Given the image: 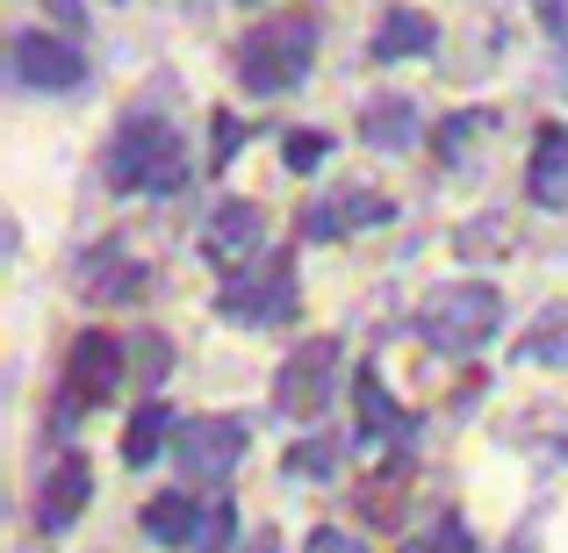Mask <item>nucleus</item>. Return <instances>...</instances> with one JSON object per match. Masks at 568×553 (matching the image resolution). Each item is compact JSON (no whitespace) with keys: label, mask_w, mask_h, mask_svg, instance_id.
<instances>
[{"label":"nucleus","mask_w":568,"mask_h":553,"mask_svg":"<svg viewBox=\"0 0 568 553\" xmlns=\"http://www.w3.org/2000/svg\"><path fill=\"white\" fill-rule=\"evenodd\" d=\"M497 324H504V295L489 288V280H439V288H425V303H417V338H425L432 352H446V360L483 352L489 338H497Z\"/></svg>","instance_id":"obj_1"},{"label":"nucleus","mask_w":568,"mask_h":553,"mask_svg":"<svg viewBox=\"0 0 568 553\" xmlns=\"http://www.w3.org/2000/svg\"><path fill=\"white\" fill-rule=\"evenodd\" d=\"M310 58H317V22L310 14H274L252 37H237V86L245 94H288L310 80Z\"/></svg>","instance_id":"obj_2"},{"label":"nucleus","mask_w":568,"mask_h":553,"mask_svg":"<svg viewBox=\"0 0 568 553\" xmlns=\"http://www.w3.org/2000/svg\"><path fill=\"white\" fill-rule=\"evenodd\" d=\"M181 130L166 115H130L109 144V187L123 194H173L181 187Z\"/></svg>","instance_id":"obj_3"},{"label":"nucleus","mask_w":568,"mask_h":553,"mask_svg":"<svg viewBox=\"0 0 568 553\" xmlns=\"http://www.w3.org/2000/svg\"><path fill=\"white\" fill-rule=\"evenodd\" d=\"M338 381H346V346H338V338H310V346H295L274 373V410L295 417V424H310V417L338 396Z\"/></svg>","instance_id":"obj_4"},{"label":"nucleus","mask_w":568,"mask_h":553,"mask_svg":"<svg viewBox=\"0 0 568 553\" xmlns=\"http://www.w3.org/2000/svg\"><path fill=\"white\" fill-rule=\"evenodd\" d=\"M216 309L231 324H252V331H260V324H281L295 309V266L288 259H260V266H245V274L231 280V288L216 295Z\"/></svg>","instance_id":"obj_5"},{"label":"nucleus","mask_w":568,"mask_h":553,"mask_svg":"<svg viewBox=\"0 0 568 553\" xmlns=\"http://www.w3.org/2000/svg\"><path fill=\"white\" fill-rule=\"evenodd\" d=\"M173 460H181L187 482H223L245 460V424L237 417H187L181 439H173Z\"/></svg>","instance_id":"obj_6"},{"label":"nucleus","mask_w":568,"mask_h":553,"mask_svg":"<svg viewBox=\"0 0 568 553\" xmlns=\"http://www.w3.org/2000/svg\"><path fill=\"white\" fill-rule=\"evenodd\" d=\"M123 360L130 346L115 331H80L65 352V388H72V410H94V402L115 396V381H123Z\"/></svg>","instance_id":"obj_7"},{"label":"nucleus","mask_w":568,"mask_h":553,"mask_svg":"<svg viewBox=\"0 0 568 553\" xmlns=\"http://www.w3.org/2000/svg\"><path fill=\"white\" fill-rule=\"evenodd\" d=\"M8 72L22 86H37V94H65V86L87 80V58L72 51V37H43V29H22L8 51Z\"/></svg>","instance_id":"obj_8"},{"label":"nucleus","mask_w":568,"mask_h":553,"mask_svg":"<svg viewBox=\"0 0 568 553\" xmlns=\"http://www.w3.org/2000/svg\"><path fill=\"white\" fill-rule=\"evenodd\" d=\"M87 489H94V468L80 453H65L51 474H43V496H37V532H65L72 518L87 511Z\"/></svg>","instance_id":"obj_9"},{"label":"nucleus","mask_w":568,"mask_h":553,"mask_svg":"<svg viewBox=\"0 0 568 553\" xmlns=\"http://www.w3.org/2000/svg\"><path fill=\"white\" fill-rule=\"evenodd\" d=\"M260 237H266V216L252 202H223L216 216H209V231H202V252L209 259H245V252H260Z\"/></svg>","instance_id":"obj_10"},{"label":"nucleus","mask_w":568,"mask_h":553,"mask_svg":"<svg viewBox=\"0 0 568 553\" xmlns=\"http://www.w3.org/2000/svg\"><path fill=\"white\" fill-rule=\"evenodd\" d=\"M432 43H439V22H432L425 8H388L382 29H375V58H382V65H396V58H425Z\"/></svg>","instance_id":"obj_11"},{"label":"nucleus","mask_w":568,"mask_h":553,"mask_svg":"<svg viewBox=\"0 0 568 553\" xmlns=\"http://www.w3.org/2000/svg\"><path fill=\"white\" fill-rule=\"evenodd\" d=\"M526 194H532L540 208H561V202H568V130H561V123H540V152H532Z\"/></svg>","instance_id":"obj_12"},{"label":"nucleus","mask_w":568,"mask_h":553,"mask_svg":"<svg viewBox=\"0 0 568 553\" xmlns=\"http://www.w3.org/2000/svg\"><path fill=\"white\" fill-rule=\"evenodd\" d=\"M353 396H361V431H353L361 446H375V439H410V417L388 402V388H382V373H375V367H361Z\"/></svg>","instance_id":"obj_13"},{"label":"nucleus","mask_w":568,"mask_h":553,"mask_svg":"<svg viewBox=\"0 0 568 553\" xmlns=\"http://www.w3.org/2000/svg\"><path fill=\"white\" fill-rule=\"evenodd\" d=\"M173 439H181V424H173L166 402H138V410H130V431H123V460L130 468H152Z\"/></svg>","instance_id":"obj_14"},{"label":"nucleus","mask_w":568,"mask_h":553,"mask_svg":"<svg viewBox=\"0 0 568 553\" xmlns=\"http://www.w3.org/2000/svg\"><path fill=\"white\" fill-rule=\"evenodd\" d=\"M202 503L194 496H152L144 503V532H152L159 546H202Z\"/></svg>","instance_id":"obj_15"},{"label":"nucleus","mask_w":568,"mask_h":553,"mask_svg":"<svg viewBox=\"0 0 568 553\" xmlns=\"http://www.w3.org/2000/svg\"><path fill=\"white\" fill-rule=\"evenodd\" d=\"M388 202L382 194H346V202H317V216H310V237H338L353 231V223H382Z\"/></svg>","instance_id":"obj_16"},{"label":"nucleus","mask_w":568,"mask_h":553,"mask_svg":"<svg viewBox=\"0 0 568 553\" xmlns=\"http://www.w3.org/2000/svg\"><path fill=\"white\" fill-rule=\"evenodd\" d=\"M410 130H417L410 101H375V109L361 115V137L375 144V152H403V144H410Z\"/></svg>","instance_id":"obj_17"},{"label":"nucleus","mask_w":568,"mask_h":553,"mask_svg":"<svg viewBox=\"0 0 568 553\" xmlns=\"http://www.w3.org/2000/svg\"><path fill=\"white\" fill-rule=\"evenodd\" d=\"M396 489H403V460H396L388 474H375V482L361 489V511L375 518V525H396V518H403V511H396Z\"/></svg>","instance_id":"obj_18"},{"label":"nucleus","mask_w":568,"mask_h":553,"mask_svg":"<svg viewBox=\"0 0 568 553\" xmlns=\"http://www.w3.org/2000/svg\"><path fill=\"white\" fill-rule=\"evenodd\" d=\"M324 152H332V137H324V130H288V137H281V158H288V173H317Z\"/></svg>","instance_id":"obj_19"},{"label":"nucleus","mask_w":568,"mask_h":553,"mask_svg":"<svg viewBox=\"0 0 568 553\" xmlns=\"http://www.w3.org/2000/svg\"><path fill=\"white\" fill-rule=\"evenodd\" d=\"M475 540H468V525H460V518H439V525H432V540L417 546V553H468Z\"/></svg>","instance_id":"obj_20"},{"label":"nucleus","mask_w":568,"mask_h":553,"mask_svg":"<svg viewBox=\"0 0 568 553\" xmlns=\"http://www.w3.org/2000/svg\"><path fill=\"white\" fill-rule=\"evenodd\" d=\"M468 137H475V123H468V115H446L432 144H439V158H460V144H468Z\"/></svg>","instance_id":"obj_21"},{"label":"nucleus","mask_w":568,"mask_h":553,"mask_svg":"<svg viewBox=\"0 0 568 553\" xmlns=\"http://www.w3.org/2000/svg\"><path fill=\"white\" fill-rule=\"evenodd\" d=\"M310 553H367V546H361V540H346L338 525H317V532H310Z\"/></svg>","instance_id":"obj_22"},{"label":"nucleus","mask_w":568,"mask_h":553,"mask_svg":"<svg viewBox=\"0 0 568 553\" xmlns=\"http://www.w3.org/2000/svg\"><path fill=\"white\" fill-rule=\"evenodd\" d=\"M237 144H245V123H237V115H216V158L223 166L237 158Z\"/></svg>","instance_id":"obj_23"},{"label":"nucleus","mask_w":568,"mask_h":553,"mask_svg":"<svg viewBox=\"0 0 568 553\" xmlns=\"http://www.w3.org/2000/svg\"><path fill=\"white\" fill-rule=\"evenodd\" d=\"M43 8L58 14V29H65V37H80V29H87V8H80V0H43Z\"/></svg>","instance_id":"obj_24"},{"label":"nucleus","mask_w":568,"mask_h":553,"mask_svg":"<svg viewBox=\"0 0 568 553\" xmlns=\"http://www.w3.org/2000/svg\"><path fill=\"white\" fill-rule=\"evenodd\" d=\"M295 468H303V474H324V468H332V446H303V453H295Z\"/></svg>","instance_id":"obj_25"},{"label":"nucleus","mask_w":568,"mask_h":553,"mask_svg":"<svg viewBox=\"0 0 568 553\" xmlns=\"http://www.w3.org/2000/svg\"><path fill=\"white\" fill-rule=\"evenodd\" d=\"M540 8V22H547V37H568V14H561V0H532Z\"/></svg>","instance_id":"obj_26"},{"label":"nucleus","mask_w":568,"mask_h":553,"mask_svg":"<svg viewBox=\"0 0 568 553\" xmlns=\"http://www.w3.org/2000/svg\"><path fill=\"white\" fill-rule=\"evenodd\" d=\"M245 553H281V546H274V532H260V540H252Z\"/></svg>","instance_id":"obj_27"}]
</instances>
